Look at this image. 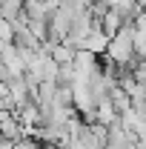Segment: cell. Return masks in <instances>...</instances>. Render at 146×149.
<instances>
[{
    "mask_svg": "<svg viewBox=\"0 0 146 149\" xmlns=\"http://www.w3.org/2000/svg\"><path fill=\"white\" fill-rule=\"evenodd\" d=\"M15 37H17L15 23H9V20L0 17V43H15Z\"/></svg>",
    "mask_w": 146,
    "mask_h": 149,
    "instance_id": "cell-8",
    "label": "cell"
},
{
    "mask_svg": "<svg viewBox=\"0 0 146 149\" xmlns=\"http://www.w3.org/2000/svg\"><path fill=\"white\" fill-rule=\"evenodd\" d=\"M26 26H29V29H32V35H35L37 40H40V43H43V46H46V43H49V20H29V23H26Z\"/></svg>",
    "mask_w": 146,
    "mask_h": 149,
    "instance_id": "cell-7",
    "label": "cell"
},
{
    "mask_svg": "<svg viewBox=\"0 0 146 149\" xmlns=\"http://www.w3.org/2000/svg\"><path fill=\"white\" fill-rule=\"evenodd\" d=\"M123 23H126V20L120 17V15H117V12H115V9H112L109 15H106V17L100 20V26H103V32H106V35H109V40L115 35H117V32H120V29H123Z\"/></svg>",
    "mask_w": 146,
    "mask_h": 149,
    "instance_id": "cell-6",
    "label": "cell"
},
{
    "mask_svg": "<svg viewBox=\"0 0 146 149\" xmlns=\"http://www.w3.org/2000/svg\"><path fill=\"white\" fill-rule=\"evenodd\" d=\"M83 52H92L95 57H103L106 52H109V35L103 32V26H100V23H97V29L89 35L86 46H83Z\"/></svg>",
    "mask_w": 146,
    "mask_h": 149,
    "instance_id": "cell-2",
    "label": "cell"
},
{
    "mask_svg": "<svg viewBox=\"0 0 146 149\" xmlns=\"http://www.w3.org/2000/svg\"><path fill=\"white\" fill-rule=\"evenodd\" d=\"M109 100H112V106H115V112H117V118H123V115H129V112L135 109L129 92H123L120 86H115V89L109 92Z\"/></svg>",
    "mask_w": 146,
    "mask_h": 149,
    "instance_id": "cell-4",
    "label": "cell"
},
{
    "mask_svg": "<svg viewBox=\"0 0 146 149\" xmlns=\"http://www.w3.org/2000/svg\"><path fill=\"white\" fill-rule=\"evenodd\" d=\"M23 6H26V0H0V17L9 20V23H20L26 17Z\"/></svg>",
    "mask_w": 146,
    "mask_h": 149,
    "instance_id": "cell-3",
    "label": "cell"
},
{
    "mask_svg": "<svg viewBox=\"0 0 146 149\" xmlns=\"http://www.w3.org/2000/svg\"><path fill=\"white\" fill-rule=\"evenodd\" d=\"M23 15H26V20H49L52 17V9L46 6V0H26Z\"/></svg>",
    "mask_w": 146,
    "mask_h": 149,
    "instance_id": "cell-5",
    "label": "cell"
},
{
    "mask_svg": "<svg viewBox=\"0 0 146 149\" xmlns=\"http://www.w3.org/2000/svg\"><path fill=\"white\" fill-rule=\"evenodd\" d=\"M40 149H57V146H52V143H40Z\"/></svg>",
    "mask_w": 146,
    "mask_h": 149,
    "instance_id": "cell-10",
    "label": "cell"
},
{
    "mask_svg": "<svg viewBox=\"0 0 146 149\" xmlns=\"http://www.w3.org/2000/svg\"><path fill=\"white\" fill-rule=\"evenodd\" d=\"M72 15H66L63 9H55L49 17V43H66V37L72 32Z\"/></svg>",
    "mask_w": 146,
    "mask_h": 149,
    "instance_id": "cell-1",
    "label": "cell"
},
{
    "mask_svg": "<svg viewBox=\"0 0 146 149\" xmlns=\"http://www.w3.org/2000/svg\"><path fill=\"white\" fill-rule=\"evenodd\" d=\"M138 6H140V12H146V0H135Z\"/></svg>",
    "mask_w": 146,
    "mask_h": 149,
    "instance_id": "cell-9",
    "label": "cell"
},
{
    "mask_svg": "<svg viewBox=\"0 0 146 149\" xmlns=\"http://www.w3.org/2000/svg\"><path fill=\"white\" fill-rule=\"evenodd\" d=\"M0 66H3V57H0Z\"/></svg>",
    "mask_w": 146,
    "mask_h": 149,
    "instance_id": "cell-11",
    "label": "cell"
}]
</instances>
